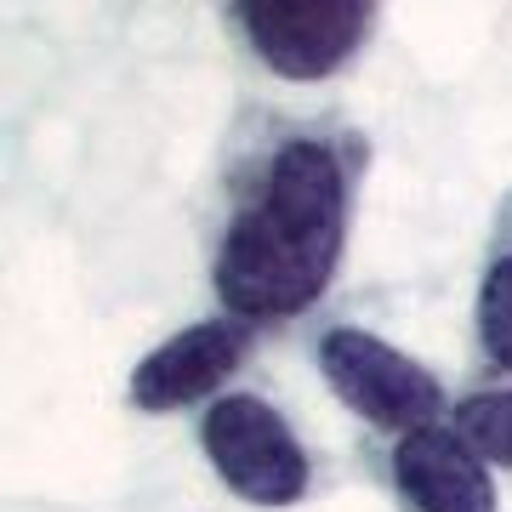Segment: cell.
Returning <instances> with one entry per match:
<instances>
[{"label": "cell", "mask_w": 512, "mask_h": 512, "mask_svg": "<svg viewBox=\"0 0 512 512\" xmlns=\"http://www.w3.org/2000/svg\"><path fill=\"white\" fill-rule=\"evenodd\" d=\"M348 239V177L313 137H296L262 171L256 194L222 234L211 285L234 319H296L336 279Z\"/></svg>", "instance_id": "cell-1"}, {"label": "cell", "mask_w": 512, "mask_h": 512, "mask_svg": "<svg viewBox=\"0 0 512 512\" xmlns=\"http://www.w3.org/2000/svg\"><path fill=\"white\" fill-rule=\"evenodd\" d=\"M319 370H325V382L336 387V399L348 404L353 416H365L370 427L399 433V439L433 427V416H439V404H444V387L433 370L416 365L393 342L370 336V330H353V325L325 330Z\"/></svg>", "instance_id": "cell-2"}, {"label": "cell", "mask_w": 512, "mask_h": 512, "mask_svg": "<svg viewBox=\"0 0 512 512\" xmlns=\"http://www.w3.org/2000/svg\"><path fill=\"white\" fill-rule=\"evenodd\" d=\"M200 444L222 484L251 507H291L308 495V456L291 421L256 393H228L205 410Z\"/></svg>", "instance_id": "cell-3"}, {"label": "cell", "mask_w": 512, "mask_h": 512, "mask_svg": "<svg viewBox=\"0 0 512 512\" xmlns=\"http://www.w3.org/2000/svg\"><path fill=\"white\" fill-rule=\"evenodd\" d=\"M234 23L279 80H325L376 29L370 0H239Z\"/></svg>", "instance_id": "cell-4"}, {"label": "cell", "mask_w": 512, "mask_h": 512, "mask_svg": "<svg viewBox=\"0 0 512 512\" xmlns=\"http://www.w3.org/2000/svg\"><path fill=\"white\" fill-rule=\"evenodd\" d=\"M245 353H251V325L245 319H200V325L177 330L171 342H160L131 370V404L148 410V416L188 410L205 393H217L245 365Z\"/></svg>", "instance_id": "cell-5"}, {"label": "cell", "mask_w": 512, "mask_h": 512, "mask_svg": "<svg viewBox=\"0 0 512 512\" xmlns=\"http://www.w3.org/2000/svg\"><path fill=\"white\" fill-rule=\"evenodd\" d=\"M393 478L410 512H495L490 461L456 427H421L393 450Z\"/></svg>", "instance_id": "cell-6"}, {"label": "cell", "mask_w": 512, "mask_h": 512, "mask_svg": "<svg viewBox=\"0 0 512 512\" xmlns=\"http://www.w3.org/2000/svg\"><path fill=\"white\" fill-rule=\"evenodd\" d=\"M456 433L473 444L490 467H512V387L473 393V399L456 410Z\"/></svg>", "instance_id": "cell-7"}, {"label": "cell", "mask_w": 512, "mask_h": 512, "mask_svg": "<svg viewBox=\"0 0 512 512\" xmlns=\"http://www.w3.org/2000/svg\"><path fill=\"white\" fill-rule=\"evenodd\" d=\"M478 342L490 353V365L512 370V251L495 256L484 291H478Z\"/></svg>", "instance_id": "cell-8"}]
</instances>
